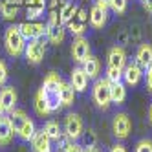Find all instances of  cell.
Listing matches in <instances>:
<instances>
[{"label": "cell", "instance_id": "1", "mask_svg": "<svg viewBox=\"0 0 152 152\" xmlns=\"http://www.w3.org/2000/svg\"><path fill=\"white\" fill-rule=\"evenodd\" d=\"M62 83L64 81L59 73L50 72L44 77V81H42V86L39 88L40 95L44 97V101H46L50 114H55L62 108V104H61V86H62Z\"/></svg>", "mask_w": 152, "mask_h": 152}, {"label": "cell", "instance_id": "2", "mask_svg": "<svg viewBox=\"0 0 152 152\" xmlns=\"http://www.w3.org/2000/svg\"><path fill=\"white\" fill-rule=\"evenodd\" d=\"M9 119H11V125H13L15 134L22 141H31V137H33L35 132H37L33 119H31L24 110H17V108L9 114Z\"/></svg>", "mask_w": 152, "mask_h": 152}, {"label": "cell", "instance_id": "3", "mask_svg": "<svg viewBox=\"0 0 152 152\" xmlns=\"http://www.w3.org/2000/svg\"><path fill=\"white\" fill-rule=\"evenodd\" d=\"M26 39L24 35L20 33L18 26H7L6 31H4V48H6V53L11 57H20L24 55V50H26Z\"/></svg>", "mask_w": 152, "mask_h": 152}, {"label": "cell", "instance_id": "4", "mask_svg": "<svg viewBox=\"0 0 152 152\" xmlns=\"http://www.w3.org/2000/svg\"><path fill=\"white\" fill-rule=\"evenodd\" d=\"M110 86L112 83L104 79H95L94 88H92V99L94 103L101 108V110H108V106L112 104V97H110Z\"/></svg>", "mask_w": 152, "mask_h": 152}, {"label": "cell", "instance_id": "5", "mask_svg": "<svg viewBox=\"0 0 152 152\" xmlns=\"http://www.w3.org/2000/svg\"><path fill=\"white\" fill-rule=\"evenodd\" d=\"M112 132L114 136L119 139V141H123L130 136V132H132V119L128 117V114L125 112H117L112 119Z\"/></svg>", "mask_w": 152, "mask_h": 152}, {"label": "cell", "instance_id": "6", "mask_svg": "<svg viewBox=\"0 0 152 152\" xmlns=\"http://www.w3.org/2000/svg\"><path fill=\"white\" fill-rule=\"evenodd\" d=\"M46 55V46L42 39H33L26 42V50H24V57L29 64H40L42 59Z\"/></svg>", "mask_w": 152, "mask_h": 152}, {"label": "cell", "instance_id": "7", "mask_svg": "<svg viewBox=\"0 0 152 152\" xmlns=\"http://www.w3.org/2000/svg\"><path fill=\"white\" fill-rule=\"evenodd\" d=\"M84 132V123H83V117L79 114H68L66 119H64V134H66L72 141L75 139H79Z\"/></svg>", "mask_w": 152, "mask_h": 152}, {"label": "cell", "instance_id": "8", "mask_svg": "<svg viewBox=\"0 0 152 152\" xmlns=\"http://www.w3.org/2000/svg\"><path fill=\"white\" fill-rule=\"evenodd\" d=\"M20 33L24 35L26 40H33V39H42L46 35V24L39 22V20H26V22L18 24Z\"/></svg>", "mask_w": 152, "mask_h": 152}, {"label": "cell", "instance_id": "9", "mask_svg": "<svg viewBox=\"0 0 152 152\" xmlns=\"http://www.w3.org/2000/svg\"><path fill=\"white\" fill-rule=\"evenodd\" d=\"M88 22H90V20H88V11H86V9H83V7H79L77 13H75V15L70 18V22L66 24V29H70L75 37H79V35H83L84 31H86Z\"/></svg>", "mask_w": 152, "mask_h": 152}, {"label": "cell", "instance_id": "10", "mask_svg": "<svg viewBox=\"0 0 152 152\" xmlns=\"http://www.w3.org/2000/svg\"><path fill=\"white\" fill-rule=\"evenodd\" d=\"M88 55H90V42H88V39L83 37V35L75 37L73 42H72V59L81 64Z\"/></svg>", "mask_w": 152, "mask_h": 152}, {"label": "cell", "instance_id": "11", "mask_svg": "<svg viewBox=\"0 0 152 152\" xmlns=\"http://www.w3.org/2000/svg\"><path fill=\"white\" fill-rule=\"evenodd\" d=\"M17 99H18V95H17L15 86H2L0 88V104H2L4 114H11L15 110Z\"/></svg>", "mask_w": 152, "mask_h": 152}, {"label": "cell", "instance_id": "12", "mask_svg": "<svg viewBox=\"0 0 152 152\" xmlns=\"http://www.w3.org/2000/svg\"><path fill=\"white\" fill-rule=\"evenodd\" d=\"M88 20H90V26L94 29H101L106 26L108 22V7H103L99 4H94L90 13H88Z\"/></svg>", "mask_w": 152, "mask_h": 152}, {"label": "cell", "instance_id": "13", "mask_svg": "<svg viewBox=\"0 0 152 152\" xmlns=\"http://www.w3.org/2000/svg\"><path fill=\"white\" fill-rule=\"evenodd\" d=\"M64 37H66V26H62L59 22H55V24L46 22V39L53 46H61Z\"/></svg>", "mask_w": 152, "mask_h": 152}, {"label": "cell", "instance_id": "14", "mask_svg": "<svg viewBox=\"0 0 152 152\" xmlns=\"http://www.w3.org/2000/svg\"><path fill=\"white\" fill-rule=\"evenodd\" d=\"M126 51L121 46H114L108 51V66L110 68H117V70H123L126 66Z\"/></svg>", "mask_w": 152, "mask_h": 152}, {"label": "cell", "instance_id": "15", "mask_svg": "<svg viewBox=\"0 0 152 152\" xmlns=\"http://www.w3.org/2000/svg\"><path fill=\"white\" fill-rule=\"evenodd\" d=\"M141 77H143V68H139L136 62H126V66L123 68V81L128 86H136Z\"/></svg>", "mask_w": 152, "mask_h": 152}, {"label": "cell", "instance_id": "16", "mask_svg": "<svg viewBox=\"0 0 152 152\" xmlns=\"http://www.w3.org/2000/svg\"><path fill=\"white\" fill-rule=\"evenodd\" d=\"M31 148L33 152H51L53 147H51V139L48 137V134L44 130H37L35 136L31 137Z\"/></svg>", "mask_w": 152, "mask_h": 152}, {"label": "cell", "instance_id": "17", "mask_svg": "<svg viewBox=\"0 0 152 152\" xmlns=\"http://www.w3.org/2000/svg\"><path fill=\"white\" fill-rule=\"evenodd\" d=\"M88 81H90V77H88V73L83 70V66L73 68V72L70 73V84L75 92H84L86 86H88Z\"/></svg>", "mask_w": 152, "mask_h": 152}, {"label": "cell", "instance_id": "18", "mask_svg": "<svg viewBox=\"0 0 152 152\" xmlns=\"http://www.w3.org/2000/svg\"><path fill=\"white\" fill-rule=\"evenodd\" d=\"M15 137V130H13V125H11V119L2 115L0 117V147H6L13 141Z\"/></svg>", "mask_w": 152, "mask_h": 152}, {"label": "cell", "instance_id": "19", "mask_svg": "<svg viewBox=\"0 0 152 152\" xmlns=\"http://www.w3.org/2000/svg\"><path fill=\"white\" fill-rule=\"evenodd\" d=\"M22 2L24 0H2V2H0V15H2V18L15 20Z\"/></svg>", "mask_w": 152, "mask_h": 152}, {"label": "cell", "instance_id": "20", "mask_svg": "<svg viewBox=\"0 0 152 152\" xmlns=\"http://www.w3.org/2000/svg\"><path fill=\"white\" fill-rule=\"evenodd\" d=\"M46 11V0H26V17L28 20H37Z\"/></svg>", "mask_w": 152, "mask_h": 152}, {"label": "cell", "instance_id": "21", "mask_svg": "<svg viewBox=\"0 0 152 152\" xmlns=\"http://www.w3.org/2000/svg\"><path fill=\"white\" fill-rule=\"evenodd\" d=\"M136 64L139 68H143V70H147L150 64H152V46L148 44H141L139 48H137V51H136Z\"/></svg>", "mask_w": 152, "mask_h": 152}, {"label": "cell", "instance_id": "22", "mask_svg": "<svg viewBox=\"0 0 152 152\" xmlns=\"http://www.w3.org/2000/svg\"><path fill=\"white\" fill-rule=\"evenodd\" d=\"M81 64H83V70L88 73L90 79H97V77H99V73H101V62H99V59H97L95 55L90 53V55L86 57Z\"/></svg>", "mask_w": 152, "mask_h": 152}, {"label": "cell", "instance_id": "23", "mask_svg": "<svg viewBox=\"0 0 152 152\" xmlns=\"http://www.w3.org/2000/svg\"><path fill=\"white\" fill-rule=\"evenodd\" d=\"M77 4L75 2H62L61 4V9H59V22L62 24V26H66L68 22H70V18L77 13Z\"/></svg>", "mask_w": 152, "mask_h": 152}, {"label": "cell", "instance_id": "24", "mask_svg": "<svg viewBox=\"0 0 152 152\" xmlns=\"http://www.w3.org/2000/svg\"><path fill=\"white\" fill-rule=\"evenodd\" d=\"M110 97H112V103L114 104H123L126 99V88L125 84L119 81V83H112L110 86Z\"/></svg>", "mask_w": 152, "mask_h": 152}, {"label": "cell", "instance_id": "25", "mask_svg": "<svg viewBox=\"0 0 152 152\" xmlns=\"http://www.w3.org/2000/svg\"><path fill=\"white\" fill-rule=\"evenodd\" d=\"M75 94H77V92L72 88L70 83H62V86H61V104H62V108L73 104V101H75Z\"/></svg>", "mask_w": 152, "mask_h": 152}, {"label": "cell", "instance_id": "26", "mask_svg": "<svg viewBox=\"0 0 152 152\" xmlns=\"http://www.w3.org/2000/svg\"><path fill=\"white\" fill-rule=\"evenodd\" d=\"M42 130H44V132L48 134V137H50L51 141L59 139V136L62 134V132H61V126H59L57 121H46L44 126H42Z\"/></svg>", "mask_w": 152, "mask_h": 152}, {"label": "cell", "instance_id": "27", "mask_svg": "<svg viewBox=\"0 0 152 152\" xmlns=\"http://www.w3.org/2000/svg\"><path fill=\"white\" fill-rule=\"evenodd\" d=\"M33 108H35V112L39 115H50L48 112V106H46V101H44V97L40 95V92L35 94V99H33Z\"/></svg>", "mask_w": 152, "mask_h": 152}, {"label": "cell", "instance_id": "28", "mask_svg": "<svg viewBox=\"0 0 152 152\" xmlns=\"http://www.w3.org/2000/svg\"><path fill=\"white\" fill-rule=\"evenodd\" d=\"M126 6H128V0H112L110 6H108V9H112L114 13L121 15V13L126 11Z\"/></svg>", "mask_w": 152, "mask_h": 152}, {"label": "cell", "instance_id": "29", "mask_svg": "<svg viewBox=\"0 0 152 152\" xmlns=\"http://www.w3.org/2000/svg\"><path fill=\"white\" fill-rule=\"evenodd\" d=\"M81 137H83V147H84V148H86V147H95L97 137H95V132H94V130H84Z\"/></svg>", "mask_w": 152, "mask_h": 152}, {"label": "cell", "instance_id": "30", "mask_svg": "<svg viewBox=\"0 0 152 152\" xmlns=\"http://www.w3.org/2000/svg\"><path fill=\"white\" fill-rule=\"evenodd\" d=\"M106 79L110 83H119L123 79V70H117V68H106Z\"/></svg>", "mask_w": 152, "mask_h": 152}, {"label": "cell", "instance_id": "31", "mask_svg": "<svg viewBox=\"0 0 152 152\" xmlns=\"http://www.w3.org/2000/svg\"><path fill=\"white\" fill-rule=\"evenodd\" d=\"M134 152H152V139H139Z\"/></svg>", "mask_w": 152, "mask_h": 152}, {"label": "cell", "instance_id": "32", "mask_svg": "<svg viewBox=\"0 0 152 152\" xmlns=\"http://www.w3.org/2000/svg\"><path fill=\"white\" fill-rule=\"evenodd\" d=\"M7 77H9V72H7V66H6V62L0 59V88L2 86H6L7 83Z\"/></svg>", "mask_w": 152, "mask_h": 152}, {"label": "cell", "instance_id": "33", "mask_svg": "<svg viewBox=\"0 0 152 152\" xmlns=\"http://www.w3.org/2000/svg\"><path fill=\"white\" fill-rule=\"evenodd\" d=\"M64 152H84V147L79 145V143H73V141H70V143L66 145V148H64Z\"/></svg>", "mask_w": 152, "mask_h": 152}, {"label": "cell", "instance_id": "34", "mask_svg": "<svg viewBox=\"0 0 152 152\" xmlns=\"http://www.w3.org/2000/svg\"><path fill=\"white\" fill-rule=\"evenodd\" d=\"M145 84H147V90L152 94V64L147 68V73H145Z\"/></svg>", "mask_w": 152, "mask_h": 152}, {"label": "cell", "instance_id": "35", "mask_svg": "<svg viewBox=\"0 0 152 152\" xmlns=\"http://www.w3.org/2000/svg\"><path fill=\"white\" fill-rule=\"evenodd\" d=\"M110 152H126V148H125L121 143H115V145L110 148Z\"/></svg>", "mask_w": 152, "mask_h": 152}, {"label": "cell", "instance_id": "36", "mask_svg": "<svg viewBox=\"0 0 152 152\" xmlns=\"http://www.w3.org/2000/svg\"><path fill=\"white\" fill-rule=\"evenodd\" d=\"M141 4H143V7L148 13H152V0H141Z\"/></svg>", "mask_w": 152, "mask_h": 152}, {"label": "cell", "instance_id": "37", "mask_svg": "<svg viewBox=\"0 0 152 152\" xmlns=\"http://www.w3.org/2000/svg\"><path fill=\"white\" fill-rule=\"evenodd\" d=\"M110 2H112V0H95V4H99L103 7H108V6H110Z\"/></svg>", "mask_w": 152, "mask_h": 152}, {"label": "cell", "instance_id": "38", "mask_svg": "<svg viewBox=\"0 0 152 152\" xmlns=\"http://www.w3.org/2000/svg\"><path fill=\"white\" fill-rule=\"evenodd\" d=\"M84 152H99V150H97L95 147H86V148H84Z\"/></svg>", "mask_w": 152, "mask_h": 152}, {"label": "cell", "instance_id": "39", "mask_svg": "<svg viewBox=\"0 0 152 152\" xmlns=\"http://www.w3.org/2000/svg\"><path fill=\"white\" fill-rule=\"evenodd\" d=\"M148 121H150V125H152V104H150V108H148Z\"/></svg>", "mask_w": 152, "mask_h": 152}, {"label": "cell", "instance_id": "40", "mask_svg": "<svg viewBox=\"0 0 152 152\" xmlns=\"http://www.w3.org/2000/svg\"><path fill=\"white\" fill-rule=\"evenodd\" d=\"M4 115V110H2V104H0V117H2Z\"/></svg>", "mask_w": 152, "mask_h": 152}]
</instances>
